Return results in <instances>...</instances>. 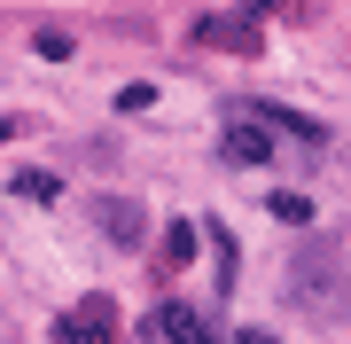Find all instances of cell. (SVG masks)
<instances>
[{
	"label": "cell",
	"mask_w": 351,
	"mask_h": 344,
	"mask_svg": "<svg viewBox=\"0 0 351 344\" xmlns=\"http://www.w3.org/2000/svg\"><path fill=\"white\" fill-rule=\"evenodd\" d=\"M32 47H39V55H47V63H63V55H71V32H39V39H32Z\"/></svg>",
	"instance_id": "obj_11"
},
{
	"label": "cell",
	"mask_w": 351,
	"mask_h": 344,
	"mask_svg": "<svg viewBox=\"0 0 351 344\" xmlns=\"http://www.w3.org/2000/svg\"><path fill=\"white\" fill-rule=\"evenodd\" d=\"M265 157H274L265 126H226V165H265Z\"/></svg>",
	"instance_id": "obj_6"
},
{
	"label": "cell",
	"mask_w": 351,
	"mask_h": 344,
	"mask_svg": "<svg viewBox=\"0 0 351 344\" xmlns=\"http://www.w3.org/2000/svg\"><path fill=\"white\" fill-rule=\"evenodd\" d=\"M16 133H24V126H16V117H0V141H16Z\"/></svg>",
	"instance_id": "obj_13"
},
{
	"label": "cell",
	"mask_w": 351,
	"mask_h": 344,
	"mask_svg": "<svg viewBox=\"0 0 351 344\" xmlns=\"http://www.w3.org/2000/svg\"><path fill=\"white\" fill-rule=\"evenodd\" d=\"M94 219H101V235L125 242V251H141V235H149V227H141V204H125V196H101Z\"/></svg>",
	"instance_id": "obj_4"
},
{
	"label": "cell",
	"mask_w": 351,
	"mask_h": 344,
	"mask_svg": "<svg viewBox=\"0 0 351 344\" xmlns=\"http://www.w3.org/2000/svg\"><path fill=\"white\" fill-rule=\"evenodd\" d=\"M55 344H117V297L94 290L71 313H55Z\"/></svg>",
	"instance_id": "obj_2"
},
{
	"label": "cell",
	"mask_w": 351,
	"mask_h": 344,
	"mask_svg": "<svg viewBox=\"0 0 351 344\" xmlns=\"http://www.w3.org/2000/svg\"><path fill=\"white\" fill-rule=\"evenodd\" d=\"M149 336H156V344H219L211 321H203L195 306H180V297H164V306L149 313Z\"/></svg>",
	"instance_id": "obj_3"
},
{
	"label": "cell",
	"mask_w": 351,
	"mask_h": 344,
	"mask_svg": "<svg viewBox=\"0 0 351 344\" xmlns=\"http://www.w3.org/2000/svg\"><path fill=\"white\" fill-rule=\"evenodd\" d=\"M16 196H32V204H55V172H16Z\"/></svg>",
	"instance_id": "obj_9"
},
{
	"label": "cell",
	"mask_w": 351,
	"mask_h": 344,
	"mask_svg": "<svg viewBox=\"0 0 351 344\" xmlns=\"http://www.w3.org/2000/svg\"><path fill=\"white\" fill-rule=\"evenodd\" d=\"M258 126H281V133H297V141H328V133L313 126V117H297V110H274V102L258 110Z\"/></svg>",
	"instance_id": "obj_8"
},
{
	"label": "cell",
	"mask_w": 351,
	"mask_h": 344,
	"mask_svg": "<svg viewBox=\"0 0 351 344\" xmlns=\"http://www.w3.org/2000/svg\"><path fill=\"white\" fill-rule=\"evenodd\" d=\"M289 297L304 313H320V321H351V274H343V251L328 235L289 251Z\"/></svg>",
	"instance_id": "obj_1"
},
{
	"label": "cell",
	"mask_w": 351,
	"mask_h": 344,
	"mask_svg": "<svg viewBox=\"0 0 351 344\" xmlns=\"http://www.w3.org/2000/svg\"><path fill=\"white\" fill-rule=\"evenodd\" d=\"M234 344H274V336H265V329H242V336H234Z\"/></svg>",
	"instance_id": "obj_12"
},
{
	"label": "cell",
	"mask_w": 351,
	"mask_h": 344,
	"mask_svg": "<svg viewBox=\"0 0 351 344\" xmlns=\"http://www.w3.org/2000/svg\"><path fill=\"white\" fill-rule=\"evenodd\" d=\"M195 251H203V227H188V219H172V235L156 242V258H164V274H180V266H188Z\"/></svg>",
	"instance_id": "obj_7"
},
{
	"label": "cell",
	"mask_w": 351,
	"mask_h": 344,
	"mask_svg": "<svg viewBox=\"0 0 351 344\" xmlns=\"http://www.w3.org/2000/svg\"><path fill=\"white\" fill-rule=\"evenodd\" d=\"M203 39H211V47H234V55H258L265 47V39H258V24H250V16H203V24H195Z\"/></svg>",
	"instance_id": "obj_5"
},
{
	"label": "cell",
	"mask_w": 351,
	"mask_h": 344,
	"mask_svg": "<svg viewBox=\"0 0 351 344\" xmlns=\"http://www.w3.org/2000/svg\"><path fill=\"white\" fill-rule=\"evenodd\" d=\"M274 219H289V227H304V219H313V204H304V196H289V188H281V196H274Z\"/></svg>",
	"instance_id": "obj_10"
}]
</instances>
